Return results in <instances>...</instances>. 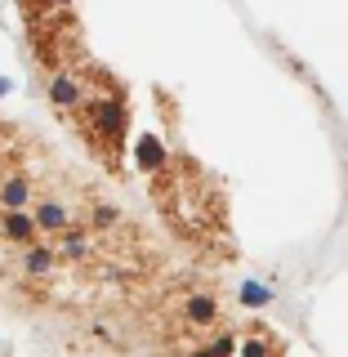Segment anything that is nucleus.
Here are the masks:
<instances>
[{
	"mask_svg": "<svg viewBox=\"0 0 348 357\" xmlns=\"http://www.w3.org/2000/svg\"><path fill=\"white\" fill-rule=\"evenodd\" d=\"M81 112H85L89 134H94V139H103L107 148H121V143H126L130 112H126V103H121L116 94H112V98H85Z\"/></svg>",
	"mask_w": 348,
	"mask_h": 357,
	"instance_id": "f257e3e1",
	"label": "nucleus"
},
{
	"mask_svg": "<svg viewBox=\"0 0 348 357\" xmlns=\"http://www.w3.org/2000/svg\"><path fill=\"white\" fill-rule=\"evenodd\" d=\"M50 103L59 107V112H81V103H85V85H81V76L67 72V67H59V72L50 76Z\"/></svg>",
	"mask_w": 348,
	"mask_h": 357,
	"instance_id": "f03ea898",
	"label": "nucleus"
},
{
	"mask_svg": "<svg viewBox=\"0 0 348 357\" xmlns=\"http://www.w3.org/2000/svg\"><path fill=\"white\" fill-rule=\"evenodd\" d=\"M0 237L9 245H31L36 241V219H31V210H0Z\"/></svg>",
	"mask_w": 348,
	"mask_h": 357,
	"instance_id": "7ed1b4c3",
	"label": "nucleus"
},
{
	"mask_svg": "<svg viewBox=\"0 0 348 357\" xmlns=\"http://www.w3.org/2000/svg\"><path fill=\"white\" fill-rule=\"evenodd\" d=\"M31 206V174L9 170L0 174V210H27Z\"/></svg>",
	"mask_w": 348,
	"mask_h": 357,
	"instance_id": "20e7f679",
	"label": "nucleus"
},
{
	"mask_svg": "<svg viewBox=\"0 0 348 357\" xmlns=\"http://www.w3.org/2000/svg\"><path fill=\"white\" fill-rule=\"evenodd\" d=\"M31 219H36V232H63V228H72V210H67L63 201H54V197L36 201Z\"/></svg>",
	"mask_w": 348,
	"mask_h": 357,
	"instance_id": "39448f33",
	"label": "nucleus"
},
{
	"mask_svg": "<svg viewBox=\"0 0 348 357\" xmlns=\"http://www.w3.org/2000/svg\"><path fill=\"white\" fill-rule=\"evenodd\" d=\"M18 264H22V273L27 277H50L54 273V264H59V255H54V245H40V241H31V245H18Z\"/></svg>",
	"mask_w": 348,
	"mask_h": 357,
	"instance_id": "423d86ee",
	"label": "nucleus"
},
{
	"mask_svg": "<svg viewBox=\"0 0 348 357\" xmlns=\"http://www.w3.org/2000/svg\"><path fill=\"white\" fill-rule=\"evenodd\" d=\"M54 255H59V259H85V255H89V237L72 223V228L59 232V250H54Z\"/></svg>",
	"mask_w": 348,
	"mask_h": 357,
	"instance_id": "0eeeda50",
	"label": "nucleus"
},
{
	"mask_svg": "<svg viewBox=\"0 0 348 357\" xmlns=\"http://www.w3.org/2000/svg\"><path fill=\"white\" fill-rule=\"evenodd\" d=\"M183 317L192 321V326H215L219 308H215V299H210V295H192V299L183 304Z\"/></svg>",
	"mask_w": 348,
	"mask_h": 357,
	"instance_id": "6e6552de",
	"label": "nucleus"
},
{
	"mask_svg": "<svg viewBox=\"0 0 348 357\" xmlns=\"http://www.w3.org/2000/svg\"><path fill=\"white\" fill-rule=\"evenodd\" d=\"M134 161H139V170H156V165L165 161L161 143H156V139H139V148H134Z\"/></svg>",
	"mask_w": 348,
	"mask_h": 357,
	"instance_id": "1a4fd4ad",
	"label": "nucleus"
},
{
	"mask_svg": "<svg viewBox=\"0 0 348 357\" xmlns=\"http://www.w3.org/2000/svg\"><path fill=\"white\" fill-rule=\"evenodd\" d=\"M89 223H94V228H116L121 210L112 206V201H94V206H89Z\"/></svg>",
	"mask_w": 348,
	"mask_h": 357,
	"instance_id": "9d476101",
	"label": "nucleus"
},
{
	"mask_svg": "<svg viewBox=\"0 0 348 357\" xmlns=\"http://www.w3.org/2000/svg\"><path fill=\"white\" fill-rule=\"evenodd\" d=\"M241 299H245V304H268V290L250 282V286H245V290H241Z\"/></svg>",
	"mask_w": 348,
	"mask_h": 357,
	"instance_id": "9b49d317",
	"label": "nucleus"
},
{
	"mask_svg": "<svg viewBox=\"0 0 348 357\" xmlns=\"http://www.w3.org/2000/svg\"><path fill=\"white\" fill-rule=\"evenodd\" d=\"M245 357H264V344L255 340V344H245Z\"/></svg>",
	"mask_w": 348,
	"mask_h": 357,
	"instance_id": "f8f14e48",
	"label": "nucleus"
},
{
	"mask_svg": "<svg viewBox=\"0 0 348 357\" xmlns=\"http://www.w3.org/2000/svg\"><path fill=\"white\" fill-rule=\"evenodd\" d=\"M5 148H9V130L0 126V156H5Z\"/></svg>",
	"mask_w": 348,
	"mask_h": 357,
	"instance_id": "ddd939ff",
	"label": "nucleus"
},
{
	"mask_svg": "<svg viewBox=\"0 0 348 357\" xmlns=\"http://www.w3.org/2000/svg\"><path fill=\"white\" fill-rule=\"evenodd\" d=\"M192 357H215V349H197V353H192Z\"/></svg>",
	"mask_w": 348,
	"mask_h": 357,
	"instance_id": "4468645a",
	"label": "nucleus"
},
{
	"mask_svg": "<svg viewBox=\"0 0 348 357\" xmlns=\"http://www.w3.org/2000/svg\"><path fill=\"white\" fill-rule=\"evenodd\" d=\"M50 5H67V0H50Z\"/></svg>",
	"mask_w": 348,
	"mask_h": 357,
	"instance_id": "2eb2a0df",
	"label": "nucleus"
},
{
	"mask_svg": "<svg viewBox=\"0 0 348 357\" xmlns=\"http://www.w3.org/2000/svg\"><path fill=\"white\" fill-rule=\"evenodd\" d=\"M5 89H9V85H5V81H0V94H5Z\"/></svg>",
	"mask_w": 348,
	"mask_h": 357,
	"instance_id": "dca6fc26",
	"label": "nucleus"
}]
</instances>
